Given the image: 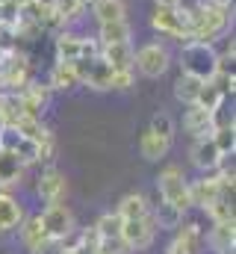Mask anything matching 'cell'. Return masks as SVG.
I'll use <instances>...</instances> for the list:
<instances>
[{"instance_id": "obj_1", "label": "cell", "mask_w": 236, "mask_h": 254, "mask_svg": "<svg viewBox=\"0 0 236 254\" xmlns=\"http://www.w3.org/2000/svg\"><path fill=\"white\" fill-rule=\"evenodd\" d=\"M180 71L198 80H210L219 71V51L210 42H183L180 48Z\"/></svg>"}, {"instance_id": "obj_2", "label": "cell", "mask_w": 236, "mask_h": 254, "mask_svg": "<svg viewBox=\"0 0 236 254\" xmlns=\"http://www.w3.org/2000/svg\"><path fill=\"white\" fill-rule=\"evenodd\" d=\"M157 190H160V198L175 204L180 213L192 210V204H189V178L183 175L180 166H166L157 175Z\"/></svg>"}, {"instance_id": "obj_3", "label": "cell", "mask_w": 236, "mask_h": 254, "mask_svg": "<svg viewBox=\"0 0 236 254\" xmlns=\"http://www.w3.org/2000/svg\"><path fill=\"white\" fill-rule=\"evenodd\" d=\"M169 65H172V54L163 42H145L139 51H133V68L148 80L163 77L169 71Z\"/></svg>"}, {"instance_id": "obj_4", "label": "cell", "mask_w": 236, "mask_h": 254, "mask_svg": "<svg viewBox=\"0 0 236 254\" xmlns=\"http://www.w3.org/2000/svg\"><path fill=\"white\" fill-rule=\"evenodd\" d=\"M151 27L166 39L189 42V12L183 6H157L151 15Z\"/></svg>"}, {"instance_id": "obj_5", "label": "cell", "mask_w": 236, "mask_h": 254, "mask_svg": "<svg viewBox=\"0 0 236 254\" xmlns=\"http://www.w3.org/2000/svg\"><path fill=\"white\" fill-rule=\"evenodd\" d=\"M27 80H33V74L24 51H9L0 57V92H18Z\"/></svg>"}, {"instance_id": "obj_6", "label": "cell", "mask_w": 236, "mask_h": 254, "mask_svg": "<svg viewBox=\"0 0 236 254\" xmlns=\"http://www.w3.org/2000/svg\"><path fill=\"white\" fill-rule=\"evenodd\" d=\"M74 71H77L80 86H89V89H95V92H107V89H110L113 65L107 63L101 54H98V57H83V60H74Z\"/></svg>"}, {"instance_id": "obj_7", "label": "cell", "mask_w": 236, "mask_h": 254, "mask_svg": "<svg viewBox=\"0 0 236 254\" xmlns=\"http://www.w3.org/2000/svg\"><path fill=\"white\" fill-rule=\"evenodd\" d=\"M157 237V222H154V213L142 216V219H121V240L130 252H145L151 249Z\"/></svg>"}, {"instance_id": "obj_8", "label": "cell", "mask_w": 236, "mask_h": 254, "mask_svg": "<svg viewBox=\"0 0 236 254\" xmlns=\"http://www.w3.org/2000/svg\"><path fill=\"white\" fill-rule=\"evenodd\" d=\"M95 234H98V243H95L98 254H130V249L121 240V219H118V213H104L95 222Z\"/></svg>"}, {"instance_id": "obj_9", "label": "cell", "mask_w": 236, "mask_h": 254, "mask_svg": "<svg viewBox=\"0 0 236 254\" xmlns=\"http://www.w3.org/2000/svg\"><path fill=\"white\" fill-rule=\"evenodd\" d=\"M98 54H101L98 39H86V36H77V33H68V30L57 36V60L59 63H74V60L98 57Z\"/></svg>"}, {"instance_id": "obj_10", "label": "cell", "mask_w": 236, "mask_h": 254, "mask_svg": "<svg viewBox=\"0 0 236 254\" xmlns=\"http://www.w3.org/2000/svg\"><path fill=\"white\" fill-rule=\"evenodd\" d=\"M18 101H21V116L30 119H42L51 107V86L39 83V80H27L18 89Z\"/></svg>"}, {"instance_id": "obj_11", "label": "cell", "mask_w": 236, "mask_h": 254, "mask_svg": "<svg viewBox=\"0 0 236 254\" xmlns=\"http://www.w3.org/2000/svg\"><path fill=\"white\" fill-rule=\"evenodd\" d=\"M177 237L169 246V254H204V246H207V234L201 231V225L195 222H180L175 228Z\"/></svg>"}, {"instance_id": "obj_12", "label": "cell", "mask_w": 236, "mask_h": 254, "mask_svg": "<svg viewBox=\"0 0 236 254\" xmlns=\"http://www.w3.org/2000/svg\"><path fill=\"white\" fill-rule=\"evenodd\" d=\"M45 231H48V240H62L71 228H74V213L59 201V204H48L45 213H39Z\"/></svg>"}, {"instance_id": "obj_13", "label": "cell", "mask_w": 236, "mask_h": 254, "mask_svg": "<svg viewBox=\"0 0 236 254\" xmlns=\"http://www.w3.org/2000/svg\"><path fill=\"white\" fill-rule=\"evenodd\" d=\"M189 157H192V166L201 169V172H216V169L222 166V160H225V154L216 148L213 136H201V139H195L192 148H189Z\"/></svg>"}, {"instance_id": "obj_14", "label": "cell", "mask_w": 236, "mask_h": 254, "mask_svg": "<svg viewBox=\"0 0 236 254\" xmlns=\"http://www.w3.org/2000/svg\"><path fill=\"white\" fill-rule=\"evenodd\" d=\"M65 192H68V181H65V175L57 172V169H48V172L39 178V184H36V195H39L45 204H59V201L65 198Z\"/></svg>"}, {"instance_id": "obj_15", "label": "cell", "mask_w": 236, "mask_h": 254, "mask_svg": "<svg viewBox=\"0 0 236 254\" xmlns=\"http://www.w3.org/2000/svg\"><path fill=\"white\" fill-rule=\"evenodd\" d=\"M183 130H186L192 139L210 136V133H213V116H210V110H204V107H198V104H189L186 113H183Z\"/></svg>"}, {"instance_id": "obj_16", "label": "cell", "mask_w": 236, "mask_h": 254, "mask_svg": "<svg viewBox=\"0 0 236 254\" xmlns=\"http://www.w3.org/2000/svg\"><path fill=\"white\" fill-rule=\"evenodd\" d=\"M18 237H21V246L30 254L36 252L39 246L48 243V231H45V225H42L39 216H24L21 225H18Z\"/></svg>"}, {"instance_id": "obj_17", "label": "cell", "mask_w": 236, "mask_h": 254, "mask_svg": "<svg viewBox=\"0 0 236 254\" xmlns=\"http://www.w3.org/2000/svg\"><path fill=\"white\" fill-rule=\"evenodd\" d=\"M210 246H213V252H216V254H234V246H236V225H234V219L213 222Z\"/></svg>"}, {"instance_id": "obj_18", "label": "cell", "mask_w": 236, "mask_h": 254, "mask_svg": "<svg viewBox=\"0 0 236 254\" xmlns=\"http://www.w3.org/2000/svg\"><path fill=\"white\" fill-rule=\"evenodd\" d=\"M133 42H118V45H101V57L113 65V71L133 68Z\"/></svg>"}, {"instance_id": "obj_19", "label": "cell", "mask_w": 236, "mask_h": 254, "mask_svg": "<svg viewBox=\"0 0 236 254\" xmlns=\"http://www.w3.org/2000/svg\"><path fill=\"white\" fill-rule=\"evenodd\" d=\"M48 86L51 92H71L74 86H80L77 80V71H74V63H54L51 74H48Z\"/></svg>"}, {"instance_id": "obj_20", "label": "cell", "mask_w": 236, "mask_h": 254, "mask_svg": "<svg viewBox=\"0 0 236 254\" xmlns=\"http://www.w3.org/2000/svg\"><path fill=\"white\" fill-rule=\"evenodd\" d=\"M92 18L98 24L127 21V3L124 0H92Z\"/></svg>"}, {"instance_id": "obj_21", "label": "cell", "mask_w": 236, "mask_h": 254, "mask_svg": "<svg viewBox=\"0 0 236 254\" xmlns=\"http://www.w3.org/2000/svg\"><path fill=\"white\" fill-rule=\"evenodd\" d=\"M169 151H172V139H163V136H157L154 130H145V133H142V139H139V154H142L145 160L157 163V160H163Z\"/></svg>"}, {"instance_id": "obj_22", "label": "cell", "mask_w": 236, "mask_h": 254, "mask_svg": "<svg viewBox=\"0 0 236 254\" xmlns=\"http://www.w3.org/2000/svg\"><path fill=\"white\" fill-rule=\"evenodd\" d=\"M24 169L21 160L9 151H0V190H9V187H18L21 178H24Z\"/></svg>"}, {"instance_id": "obj_23", "label": "cell", "mask_w": 236, "mask_h": 254, "mask_svg": "<svg viewBox=\"0 0 236 254\" xmlns=\"http://www.w3.org/2000/svg\"><path fill=\"white\" fill-rule=\"evenodd\" d=\"M118 42H133V24L130 21L98 24V45H118Z\"/></svg>"}, {"instance_id": "obj_24", "label": "cell", "mask_w": 236, "mask_h": 254, "mask_svg": "<svg viewBox=\"0 0 236 254\" xmlns=\"http://www.w3.org/2000/svg\"><path fill=\"white\" fill-rule=\"evenodd\" d=\"M24 219V207L9 192H0V231H15Z\"/></svg>"}, {"instance_id": "obj_25", "label": "cell", "mask_w": 236, "mask_h": 254, "mask_svg": "<svg viewBox=\"0 0 236 254\" xmlns=\"http://www.w3.org/2000/svg\"><path fill=\"white\" fill-rule=\"evenodd\" d=\"M118 219H142V216H148L151 213V204H148V198L145 195H139V192H130V195H124L121 201H118Z\"/></svg>"}, {"instance_id": "obj_26", "label": "cell", "mask_w": 236, "mask_h": 254, "mask_svg": "<svg viewBox=\"0 0 236 254\" xmlns=\"http://www.w3.org/2000/svg\"><path fill=\"white\" fill-rule=\"evenodd\" d=\"M201 86H204V80L189 77V74H183V71H180V77L175 80V98L183 104V107H189V104H195V101H198Z\"/></svg>"}, {"instance_id": "obj_27", "label": "cell", "mask_w": 236, "mask_h": 254, "mask_svg": "<svg viewBox=\"0 0 236 254\" xmlns=\"http://www.w3.org/2000/svg\"><path fill=\"white\" fill-rule=\"evenodd\" d=\"M151 213H154V222H157V228H169V231H175L177 225L183 222V213L177 210L175 204L163 201V198H160V204H157V207H151Z\"/></svg>"}, {"instance_id": "obj_28", "label": "cell", "mask_w": 236, "mask_h": 254, "mask_svg": "<svg viewBox=\"0 0 236 254\" xmlns=\"http://www.w3.org/2000/svg\"><path fill=\"white\" fill-rule=\"evenodd\" d=\"M213 142L216 148L225 154V157H234V148H236V125H228V127H213Z\"/></svg>"}, {"instance_id": "obj_29", "label": "cell", "mask_w": 236, "mask_h": 254, "mask_svg": "<svg viewBox=\"0 0 236 254\" xmlns=\"http://www.w3.org/2000/svg\"><path fill=\"white\" fill-rule=\"evenodd\" d=\"M51 9H54V15L59 18V24H71V21H77V15L86 6H83V0H54Z\"/></svg>"}, {"instance_id": "obj_30", "label": "cell", "mask_w": 236, "mask_h": 254, "mask_svg": "<svg viewBox=\"0 0 236 254\" xmlns=\"http://www.w3.org/2000/svg\"><path fill=\"white\" fill-rule=\"evenodd\" d=\"M222 98H225V95H222L210 80H204V86H201V92H198V101H195V104H198V107H204V110H216Z\"/></svg>"}, {"instance_id": "obj_31", "label": "cell", "mask_w": 236, "mask_h": 254, "mask_svg": "<svg viewBox=\"0 0 236 254\" xmlns=\"http://www.w3.org/2000/svg\"><path fill=\"white\" fill-rule=\"evenodd\" d=\"M9 127H15V130H18L21 136H27V139H33V142H36V139L42 136V130H45L42 119H30V116H21V119H18L15 125H9Z\"/></svg>"}, {"instance_id": "obj_32", "label": "cell", "mask_w": 236, "mask_h": 254, "mask_svg": "<svg viewBox=\"0 0 236 254\" xmlns=\"http://www.w3.org/2000/svg\"><path fill=\"white\" fill-rule=\"evenodd\" d=\"M148 130H154L157 136H163V139H172L175 142V119L169 116V113H157L154 119H151V127Z\"/></svg>"}, {"instance_id": "obj_33", "label": "cell", "mask_w": 236, "mask_h": 254, "mask_svg": "<svg viewBox=\"0 0 236 254\" xmlns=\"http://www.w3.org/2000/svg\"><path fill=\"white\" fill-rule=\"evenodd\" d=\"M36 145H39V163H51L54 154H57V139H54V133L48 127L42 130V136L36 139Z\"/></svg>"}, {"instance_id": "obj_34", "label": "cell", "mask_w": 236, "mask_h": 254, "mask_svg": "<svg viewBox=\"0 0 236 254\" xmlns=\"http://www.w3.org/2000/svg\"><path fill=\"white\" fill-rule=\"evenodd\" d=\"M133 86V68H127V71H113V77H110V89H116V92H127Z\"/></svg>"}, {"instance_id": "obj_35", "label": "cell", "mask_w": 236, "mask_h": 254, "mask_svg": "<svg viewBox=\"0 0 236 254\" xmlns=\"http://www.w3.org/2000/svg\"><path fill=\"white\" fill-rule=\"evenodd\" d=\"M33 254H71V252H65V249L59 246V240H48L45 246H39Z\"/></svg>"}, {"instance_id": "obj_36", "label": "cell", "mask_w": 236, "mask_h": 254, "mask_svg": "<svg viewBox=\"0 0 236 254\" xmlns=\"http://www.w3.org/2000/svg\"><path fill=\"white\" fill-rule=\"evenodd\" d=\"M157 6H186V3H192V0H154Z\"/></svg>"}, {"instance_id": "obj_37", "label": "cell", "mask_w": 236, "mask_h": 254, "mask_svg": "<svg viewBox=\"0 0 236 254\" xmlns=\"http://www.w3.org/2000/svg\"><path fill=\"white\" fill-rule=\"evenodd\" d=\"M39 3H45V6H51V3H54V0H39Z\"/></svg>"}]
</instances>
